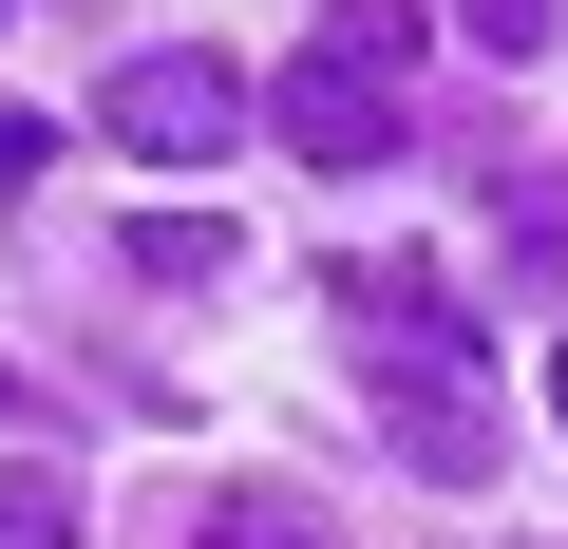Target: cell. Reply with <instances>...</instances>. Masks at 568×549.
<instances>
[{
	"label": "cell",
	"instance_id": "3957f363",
	"mask_svg": "<svg viewBox=\"0 0 568 549\" xmlns=\"http://www.w3.org/2000/svg\"><path fill=\"white\" fill-rule=\"evenodd\" d=\"M342 342L379 379H474V285H455L436 246H361L342 265Z\"/></svg>",
	"mask_w": 568,
	"mask_h": 549
},
{
	"label": "cell",
	"instance_id": "277c9868",
	"mask_svg": "<svg viewBox=\"0 0 568 549\" xmlns=\"http://www.w3.org/2000/svg\"><path fill=\"white\" fill-rule=\"evenodd\" d=\"M379 436H398V474H417V492H493V455H511L474 379H379Z\"/></svg>",
	"mask_w": 568,
	"mask_h": 549
},
{
	"label": "cell",
	"instance_id": "9c48e42d",
	"mask_svg": "<svg viewBox=\"0 0 568 549\" xmlns=\"http://www.w3.org/2000/svg\"><path fill=\"white\" fill-rule=\"evenodd\" d=\"M549 265H568V171H530V190H511V285H549Z\"/></svg>",
	"mask_w": 568,
	"mask_h": 549
},
{
	"label": "cell",
	"instance_id": "30bf717a",
	"mask_svg": "<svg viewBox=\"0 0 568 549\" xmlns=\"http://www.w3.org/2000/svg\"><path fill=\"white\" fill-rule=\"evenodd\" d=\"M58 171V114H0V190H39Z\"/></svg>",
	"mask_w": 568,
	"mask_h": 549
},
{
	"label": "cell",
	"instance_id": "7a4b0ae2",
	"mask_svg": "<svg viewBox=\"0 0 568 549\" xmlns=\"http://www.w3.org/2000/svg\"><path fill=\"white\" fill-rule=\"evenodd\" d=\"M95 133H114V152H152V171H227V133H265V95H246V58H209V39H152V58H114Z\"/></svg>",
	"mask_w": 568,
	"mask_h": 549
},
{
	"label": "cell",
	"instance_id": "8992f818",
	"mask_svg": "<svg viewBox=\"0 0 568 549\" xmlns=\"http://www.w3.org/2000/svg\"><path fill=\"white\" fill-rule=\"evenodd\" d=\"M114 265H133V285H227L246 246H227V209H152V227H133Z\"/></svg>",
	"mask_w": 568,
	"mask_h": 549
},
{
	"label": "cell",
	"instance_id": "7c38bea8",
	"mask_svg": "<svg viewBox=\"0 0 568 549\" xmlns=\"http://www.w3.org/2000/svg\"><path fill=\"white\" fill-rule=\"evenodd\" d=\"M0 417H20V379H0Z\"/></svg>",
	"mask_w": 568,
	"mask_h": 549
},
{
	"label": "cell",
	"instance_id": "5b68a950",
	"mask_svg": "<svg viewBox=\"0 0 568 549\" xmlns=\"http://www.w3.org/2000/svg\"><path fill=\"white\" fill-rule=\"evenodd\" d=\"M190 549H342V530H323V492H284V474H227V492L190 511Z\"/></svg>",
	"mask_w": 568,
	"mask_h": 549
},
{
	"label": "cell",
	"instance_id": "8fae6325",
	"mask_svg": "<svg viewBox=\"0 0 568 549\" xmlns=\"http://www.w3.org/2000/svg\"><path fill=\"white\" fill-rule=\"evenodd\" d=\"M549 417H568V342H549Z\"/></svg>",
	"mask_w": 568,
	"mask_h": 549
},
{
	"label": "cell",
	"instance_id": "52a82bcc",
	"mask_svg": "<svg viewBox=\"0 0 568 549\" xmlns=\"http://www.w3.org/2000/svg\"><path fill=\"white\" fill-rule=\"evenodd\" d=\"M95 511H77V474L58 455H0V549H77Z\"/></svg>",
	"mask_w": 568,
	"mask_h": 549
},
{
	"label": "cell",
	"instance_id": "6da1fadb",
	"mask_svg": "<svg viewBox=\"0 0 568 549\" xmlns=\"http://www.w3.org/2000/svg\"><path fill=\"white\" fill-rule=\"evenodd\" d=\"M265 133L304 171H398L417 152V0H323V39L265 77Z\"/></svg>",
	"mask_w": 568,
	"mask_h": 549
},
{
	"label": "cell",
	"instance_id": "ba28073f",
	"mask_svg": "<svg viewBox=\"0 0 568 549\" xmlns=\"http://www.w3.org/2000/svg\"><path fill=\"white\" fill-rule=\"evenodd\" d=\"M455 39H474V58H549V39H568V0H455Z\"/></svg>",
	"mask_w": 568,
	"mask_h": 549
}]
</instances>
